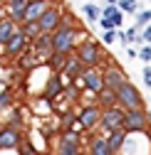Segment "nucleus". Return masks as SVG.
<instances>
[{
  "instance_id": "obj_33",
  "label": "nucleus",
  "mask_w": 151,
  "mask_h": 155,
  "mask_svg": "<svg viewBox=\"0 0 151 155\" xmlns=\"http://www.w3.org/2000/svg\"><path fill=\"white\" fill-rule=\"evenodd\" d=\"M74 123V113H67L65 118H62V133H67V130H72L69 126Z\"/></svg>"
},
{
  "instance_id": "obj_13",
  "label": "nucleus",
  "mask_w": 151,
  "mask_h": 155,
  "mask_svg": "<svg viewBox=\"0 0 151 155\" xmlns=\"http://www.w3.org/2000/svg\"><path fill=\"white\" fill-rule=\"evenodd\" d=\"M25 8H27V0H12V3H8V20H12L20 27L25 22Z\"/></svg>"
},
{
  "instance_id": "obj_20",
  "label": "nucleus",
  "mask_w": 151,
  "mask_h": 155,
  "mask_svg": "<svg viewBox=\"0 0 151 155\" xmlns=\"http://www.w3.org/2000/svg\"><path fill=\"white\" fill-rule=\"evenodd\" d=\"M60 94H62V76L54 74V76H50V81H47L45 99H54V96H60Z\"/></svg>"
},
{
  "instance_id": "obj_12",
  "label": "nucleus",
  "mask_w": 151,
  "mask_h": 155,
  "mask_svg": "<svg viewBox=\"0 0 151 155\" xmlns=\"http://www.w3.org/2000/svg\"><path fill=\"white\" fill-rule=\"evenodd\" d=\"M25 42H27L25 35L20 32V27H17V32L5 42V54H8V57H20V54L25 52Z\"/></svg>"
},
{
  "instance_id": "obj_35",
  "label": "nucleus",
  "mask_w": 151,
  "mask_h": 155,
  "mask_svg": "<svg viewBox=\"0 0 151 155\" xmlns=\"http://www.w3.org/2000/svg\"><path fill=\"white\" fill-rule=\"evenodd\" d=\"M141 40H144L146 45H151V25H146V27H144V32H141Z\"/></svg>"
},
{
  "instance_id": "obj_41",
  "label": "nucleus",
  "mask_w": 151,
  "mask_h": 155,
  "mask_svg": "<svg viewBox=\"0 0 151 155\" xmlns=\"http://www.w3.org/2000/svg\"><path fill=\"white\" fill-rule=\"evenodd\" d=\"M5 3H12V0H5Z\"/></svg>"
},
{
  "instance_id": "obj_18",
  "label": "nucleus",
  "mask_w": 151,
  "mask_h": 155,
  "mask_svg": "<svg viewBox=\"0 0 151 155\" xmlns=\"http://www.w3.org/2000/svg\"><path fill=\"white\" fill-rule=\"evenodd\" d=\"M15 32H17V25L12 20H8V17H3V20H0V45L5 47V42L10 40Z\"/></svg>"
},
{
  "instance_id": "obj_30",
  "label": "nucleus",
  "mask_w": 151,
  "mask_h": 155,
  "mask_svg": "<svg viewBox=\"0 0 151 155\" xmlns=\"http://www.w3.org/2000/svg\"><path fill=\"white\" fill-rule=\"evenodd\" d=\"M102 42H104V45H114V42H117V30H104Z\"/></svg>"
},
{
  "instance_id": "obj_14",
  "label": "nucleus",
  "mask_w": 151,
  "mask_h": 155,
  "mask_svg": "<svg viewBox=\"0 0 151 155\" xmlns=\"http://www.w3.org/2000/svg\"><path fill=\"white\" fill-rule=\"evenodd\" d=\"M124 140H126V133H124V130H111V133L107 135V145H109L111 155L121 153V148H124Z\"/></svg>"
},
{
  "instance_id": "obj_9",
  "label": "nucleus",
  "mask_w": 151,
  "mask_h": 155,
  "mask_svg": "<svg viewBox=\"0 0 151 155\" xmlns=\"http://www.w3.org/2000/svg\"><path fill=\"white\" fill-rule=\"evenodd\" d=\"M99 118H102V108L94 104V106H84L82 111H79V116H77V121H79V126L84 128V130H92V128H97L99 126Z\"/></svg>"
},
{
  "instance_id": "obj_37",
  "label": "nucleus",
  "mask_w": 151,
  "mask_h": 155,
  "mask_svg": "<svg viewBox=\"0 0 151 155\" xmlns=\"http://www.w3.org/2000/svg\"><path fill=\"white\" fill-rule=\"evenodd\" d=\"M126 57H129V59H136V57H139V49H136V47H129V49H126Z\"/></svg>"
},
{
  "instance_id": "obj_25",
  "label": "nucleus",
  "mask_w": 151,
  "mask_h": 155,
  "mask_svg": "<svg viewBox=\"0 0 151 155\" xmlns=\"http://www.w3.org/2000/svg\"><path fill=\"white\" fill-rule=\"evenodd\" d=\"M134 17H136V27H139V30L146 27V25H151V10H139Z\"/></svg>"
},
{
  "instance_id": "obj_21",
  "label": "nucleus",
  "mask_w": 151,
  "mask_h": 155,
  "mask_svg": "<svg viewBox=\"0 0 151 155\" xmlns=\"http://www.w3.org/2000/svg\"><path fill=\"white\" fill-rule=\"evenodd\" d=\"M89 155H111V150L107 145V138H94L89 143Z\"/></svg>"
},
{
  "instance_id": "obj_15",
  "label": "nucleus",
  "mask_w": 151,
  "mask_h": 155,
  "mask_svg": "<svg viewBox=\"0 0 151 155\" xmlns=\"http://www.w3.org/2000/svg\"><path fill=\"white\" fill-rule=\"evenodd\" d=\"M47 5L50 3H27V8H25V22H37L42 17V12L47 10Z\"/></svg>"
},
{
  "instance_id": "obj_16",
  "label": "nucleus",
  "mask_w": 151,
  "mask_h": 155,
  "mask_svg": "<svg viewBox=\"0 0 151 155\" xmlns=\"http://www.w3.org/2000/svg\"><path fill=\"white\" fill-rule=\"evenodd\" d=\"M35 54H42V57H52V35H40L35 40Z\"/></svg>"
},
{
  "instance_id": "obj_7",
  "label": "nucleus",
  "mask_w": 151,
  "mask_h": 155,
  "mask_svg": "<svg viewBox=\"0 0 151 155\" xmlns=\"http://www.w3.org/2000/svg\"><path fill=\"white\" fill-rule=\"evenodd\" d=\"M82 153V140L77 130H67L62 133V138L57 143V155H79Z\"/></svg>"
},
{
  "instance_id": "obj_11",
  "label": "nucleus",
  "mask_w": 151,
  "mask_h": 155,
  "mask_svg": "<svg viewBox=\"0 0 151 155\" xmlns=\"http://www.w3.org/2000/svg\"><path fill=\"white\" fill-rule=\"evenodd\" d=\"M82 84H84V89H87V91H92L94 96H97V94L104 89L102 71H99V69H87V71L82 74Z\"/></svg>"
},
{
  "instance_id": "obj_39",
  "label": "nucleus",
  "mask_w": 151,
  "mask_h": 155,
  "mask_svg": "<svg viewBox=\"0 0 151 155\" xmlns=\"http://www.w3.org/2000/svg\"><path fill=\"white\" fill-rule=\"evenodd\" d=\"M119 3V0H107V5H117Z\"/></svg>"
},
{
  "instance_id": "obj_28",
  "label": "nucleus",
  "mask_w": 151,
  "mask_h": 155,
  "mask_svg": "<svg viewBox=\"0 0 151 155\" xmlns=\"http://www.w3.org/2000/svg\"><path fill=\"white\" fill-rule=\"evenodd\" d=\"M12 104V91H0V111Z\"/></svg>"
},
{
  "instance_id": "obj_36",
  "label": "nucleus",
  "mask_w": 151,
  "mask_h": 155,
  "mask_svg": "<svg viewBox=\"0 0 151 155\" xmlns=\"http://www.w3.org/2000/svg\"><path fill=\"white\" fill-rule=\"evenodd\" d=\"M99 25H102L104 30H117V27H114V22H111V20H107V17H99Z\"/></svg>"
},
{
  "instance_id": "obj_8",
  "label": "nucleus",
  "mask_w": 151,
  "mask_h": 155,
  "mask_svg": "<svg viewBox=\"0 0 151 155\" xmlns=\"http://www.w3.org/2000/svg\"><path fill=\"white\" fill-rule=\"evenodd\" d=\"M20 145H23L20 128H15V126H3L0 128V150H15Z\"/></svg>"
},
{
  "instance_id": "obj_22",
  "label": "nucleus",
  "mask_w": 151,
  "mask_h": 155,
  "mask_svg": "<svg viewBox=\"0 0 151 155\" xmlns=\"http://www.w3.org/2000/svg\"><path fill=\"white\" fill-rule=\"evenodd\" d=\"M20 32L25 35V40H32V42L42 35V32H40V25H37V22H23V25H20Z\"/></svg>"
},
{
  "instance_id": "obj_3",
  "label": "nucleus",
  "mask_w": 151,
  "mask_h": 155,
  "mask_svg": "<svg viewBox=\"0 0 151 155\" xmlns=\"http://www.w3.org/2000/svg\"><path fill=\"white\" fill-rule=\"evenodd\" d=\"M117 104H119V108H124V111H131V108H144V96H141V91L131 84L129 79L117 89Z\"/></svg>"
},
{
  "instance_id": "obj_17",
  "label": "nucleus",
  "mask_w": 151,
  "mask_h": 155,
  "mask_svg": "<svg viewBox=\"0 0 151 155\" xmlns=\"http://www.w3.org/2000/svg\"><path fill=\"white\" fill-rule=\"evenodd\" d=\"M62 74L72 76V79H77V76H82V74H84V67L79 64L77 57H67V62H65V67H62Z\"/></svg>"
},
{
  "instance_id": "obj_40",
  "label": "nucleus",
  "mask_w": 151,
  "mask_h": 155,
  "mask_svg": "<svg viewBox=\"0 0 151 155\" xmlns=\"http://www.w3.org/2000/svg\"><path fill=\"white\" fill-rule=\"evenodd\" d=\"M27 3H47V0H27Z\"/></svg>"
},
{
  "instance_id": "obj_5",
  "label": "nucleus",
  "mask_w": 151,
  "mask_h": 155,
  "mask_svg": "<svg viewBox=\"0 0 151 155\" xmlns=\"http://www.w3.org/2000/svg\"><path fill=\"white\" fill-rule=\"evenodd\" d=\"M37 25H40L42 35H52L54 30L62 25V8L60 5H47V10L42 12L40 20H37Z\"/></svg>"
},
{
  "instance_id": "obj_6",
  "label": "nucleus",
  "mask_w": 151,
  "mask_h": 155,
  "mask_svg": "<svg viewBox=\"0 0 151 155\" xmlns=\"http://www.w3.org/2000/svg\"><path fill=\"white\" fill-rule=\"evenodd\" d=\"M99 126H102L107 133L121 130V126H124V108H119V106L104 108V111H102V118H99Z\"/></svg>"
},
{
  "instance_id": "obj_4",
  "label": "nucleus",
  "mask_w": 151,
  "mask_h": 155,
  "mask_svg": "<svg viewBox=\"0 0 151 155\" xmlns=\"http://www.w3.org/2000/svg\"><path fill=\"white\" fill-rule=\"evenodd\" d=\"M124 133H146L149 130V118H146V108H131L124 111Z\"/></svg>"
},
{
  "instance_id": "obj_19",
  "label": "nucleus",
  "mask_w": 151,
  "mask_h": 155,
  "mask_svg": "<svg viewBox=\"0 0 151 155\" xmlns=\"http://www.w3.org/2000/svg\"><path fill=\"white\" fill-rule=\"evenodd\" d=\"M97 96H99V104H97V106H99L102 111H104V108H114V106H119V104H117V91L102 89Z\"/></svg>"
},
{
  "instance_id": "obj_34",
  "label": "nucleus",
  "mask_w": 151,
  "mask_h": 155,
  "mask_svg": "<svg viewBox=\"0 0 151 155\" xmlns=\"http://www.w3.org/2000/svg\"><path fill=\"white\" fill-rule=\"evenodd\" d=\"M141 74H144V84H146V89H149V86H151V64H146Z\"/></svg>"
},
{
  "instance_id": "obj_29",
  "label": "nucleus",
  "mask_w": 151,
  "mask_h": 155,
  "mask_svg": "<svg viewBox=\"0 0 151 155\" xmlns=\"http://www.w3.org/2000/svg\"><path fill=\"white\" fill-rule=\"evenodd\" d=\"M139 59L146 62V64H151V45H144V47L139 49Z\"/></svg>"
},
{
  "instance_id": "obj_2",
  "label": "nucleus",
  "mask_w": 151,
  "mask_h": 155,
  "mask_svg": "<svg viewBox=\"0 0 151 155\" xmlns=\"http://www.w3.org/2000/svg\"><path fill=\"white\" fill-rule=\"evenodd\" d=\"M74 57H77L79 64H82V67H87V69H97V67L102 64V59H104L102 47H99L97 42H92V40L79 42V45H77V49H74Z\"/></svg>"
},
{
  "instance_id": "obj_32",
  "label": "nucleus",
  "mask_w": 151,
  "mask_h": 155,
  "mask_svg": "<svg viewBox=\"0 0 151 155\" xmlns=\"http://www.w3.org/2000/svg\"><path fill=\"white\" fill-rule=\"evenodd\" d=\"M20 123H23V116H20V111L15 108V111L10 113V123H8V126H15V128H20Z\"/></svg>"
},
{
  "instance_id": "obj_24",
  "label": "nucleus",
  "mask_w": 151,
  "mask_h": 155,
  "mask_svg": "<svg viewBox=\"0 0 151 155\" xmlns=\"http://www.w3.org/2000/svg\"><path fill=\"white\" fill-rule=\"evenodd\" d=\"M117 8H119L121 12H129V15H136V12H139L136 0H119V3H117Z\"/></svg>"
},
{
  "instance_id": "obj_26",
  "label": "nucleus",
  "mask_w": 151,
  "mask_h": 155,
  "mask_svg": "<svg viewBox=\"0 0 151 155\" xmlns=\"http://www.w3.org/2000/svg\"><path fill=\"white\" fill-rule=\"evenodd\" d=\"M65 62H67V57H62V54H52V57H50V67H52L54 71H57V74L62 71Z\"/></svg>"
},
{
  "instance_id": "obj_23",
  "label": "nucleus",
  "mask_w": 151,
  "mask_h": 155,
  "mask_svg": "<svg viewBox=\"0 0 151 155\" xmlns=\"http://www.w3.org/2000/svg\"><path fill=\"white\" fill-rule=\"evenodd\" d=\"M82 12L87 15V20H89V22H99V17H102V10L94 5V3H87V5L82 8Z\"/></svg>"
},
{
  "instance_id": "obj_38",
  "label": "nucleus",
  "mask_w": 151,
  "mask_h": 155,
  "mask_svg": "<svg viewBox=\"0 0 151 155\" xmlns=\"http://www.w3.org/2000/svg\"><path fill=\"white\" fill-rule=\"evenodd\" d=\"M146 118H149V123H151V108H146Z\"/></svg>"
},
{
  "instance_id": "obj_31",
  "label": "nucleus",
  "mask_w": 151,
  "mask_h": 155,
  "mask_svg": "<svg viewBox=\"0 0 151 155\" xmlns=\"http://www.w3.org/2000/svg\"><path fill=\"white\" fill-rule=\"evenodd\" d=\"M109 20L114 22V27H117V30H121V22H124V12H121V10L117 8V10H114V15H111Z\"/></svg>"
},
{
  "instance_id": "obj_1",
  "label": "nucleus",
  "mask_w": 151,
  "mask_h": 155,
  "mask_svg": "<svg viewBox=\"0 0 151 155\" xmlns=\"http://www.w3.org/2000/svg\"><path fill=\"white\" fill-rule=\"evenodd\" d=\"M79 40V25L77 20L72 17H62V25L52 32V52L54 54H62V57H69L74 49H77V42Z\"/></svg>"
},
{
  "instance_id": "obj_27",
  "label": "nucleus",
  "mask_w": 151,
  "mask_h": 155,
  "mask_svg": "<svg viewBox=\"0 0 151 155\" xmlns=\"http://www.w3.org/2000/svg\"><path fill=\"white\" fill-rule=\"evenodd\" d=\"M37 64H40V59H37L35 52H32V54H25L23 59H20V67H23V69H30V67H37Z\"/></svg>"
},
{
  "instance_id": "obj_10",
  "label": "nucleus",
  "mask_w": 151,
  "mask_h": 155,
  "mask_svg": "<svg viewBox=\"0 0 151 155\" xmlns=\"http://www.w3.org/2000/svg\"><path fill=\"white\" fill-rule=\"evenodd\" d=\"M102 79H104V89H109V91H117L124 81H126V76H124V71H121V67H107L104 71H102Z\"/></svg>"
}]
</instances>
